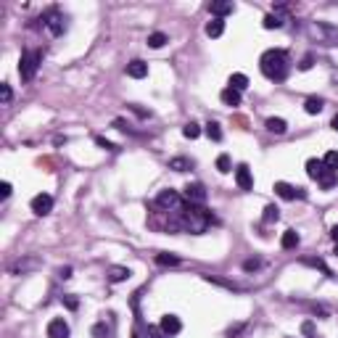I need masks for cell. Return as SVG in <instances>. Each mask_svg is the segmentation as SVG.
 Wrapping results in <instances>:
<instances>
[{
  "label": "cell",
  "instance_id": "obj_18",
  "mask_svg": "<svg viewBox=\"0 0 338 338\" xmlns=\"http://www.w3.org/2000/svg\"><path fill=\"white\" fill-rule=\"evenodd\" d=\"M267 129L275 135H283L285 129H288V125H285V119H280V116H270L267 119Z\"/></svg>",
  "mask_w": 338,
  "mask_h": 338
},
{
  "label": "cell",
  "instance_id": "obj_26",
  "mask_svg": "<svg viewBox=\"0 0 338 338\" xmlns=\"http://www.w3.org/2000/svg\"><path fill=\"white\" fill-rule=\"evenodd\" d=\"M161 45H167L164 32H153V35H148V48H161Z\"/></svg>",
  "mask_w": 338,
  "mask_h": 338
},
{
  "label": "cell",
  "instance_id": "obj_9",
  "mask_svg": "<svg viewBox=\"0 0 338 338\" xmlns=\"http://www.w3.org/2000/svg\"><path fill=\"white\" fill-rule=\"evenodd\" d=\"M275 193L283 201H294V198H304V196H307L301 188H294V185H288V183H275Z\"/></svg>",
  "mask_w": 338,
  "mask_h": 338
},
{
  "label": "cell",
  "instance_id": "obj_33",
  "mask_svg": "<svg viewBox=\"0 0 338 338\" xmlns=\"http://www.w3.org/2000/svg\"><path fill=\"white\" fill-rule=\"evenodd\" d=\"M304 264H312V267H317V270H322V272H325V275H330V270H328V267H325V262H322V259H304Z\"/></svg>",
  "mask_w": 338,
  "mask_h": 338
},
{
  "label": "cell",
  "instance_id": "obj_20",
  "mask_svg": "<svg viewBox=\"0 0 338 338\" xmlns=\"http://www.w3.org/2000/svg\"><path fill=\"white\" fill-rule=\"evenodd\" d=\"M225 32V19H211L209 24H206V35L209 37H219Z\"/></svg>",
  "mask_w": 338,
  "mask_h": 338
},
{
  "label": "cell",
  "instance_id": "obj_29",
  "mask_svg": "<svg viewBox=\"0 0 338 338\" xmlns=\"http://www.w3.org/2000/svg\"><path fill=\"white\" fill-rule=\"evenodd\" d=\"M206 135H209V138H211L214 143H219V140H222V129H219L217 122H209V125H206Z\"/></svg>",
  "mask_w": 338,
  "mask_h": 338
},
{
  "label": "cell",
  "instance_id": "obj_5",
  "mask_svg": "<svg viewBox=\"0 0 338 338\" xmlns=\"http://www.w3.org/2000/svg\"><path fill=\"white\" fill-rule=\"evenodd\" d=\"M42 24L48 27V32L53 37H58V35H63V32H66V16H63L58 8H50L48 14L42 16Z\"/></svg>",
  "mask_w": 338,
  "mask_h": 338
},
{
  "label": "cell",
  "instance_id": "obj_30",
  "mask_svg": "<svg viewBox=\"0 0 338 338\" xmlns=\"http://www.w3.org/2000/svg\"><path fill=\"white\" fill-rule=\"evenodd\" d=\"M156 262H159V264H164V267H167V264H180V256H174V254H164V251H161V254H156Z\"/></svg>",
  "mask_w": 338,
  "mask_h": 338
},
{
  "label": "cell",
  "instance_id": "obj_36",
  "mask_svg": "<svg viewBox=\"0 0 338 338\" xmlns=\"http://www.w3.org/2000/svg\"><path fill=\"white\" fill-rule=\"evenodd\" d=\"M259 264H262L259 259H246V262H243V270H246V272H251V270H256Z\"/></svg>",
  "mask_w": 338,
  "mask_h": 338
},
{
  "label": "cell",
  "instance_id": "obj_43",
  "mask_svg": "<svg viewBox=\"0 0 338 338\" xmlns=\"http://www.w3.org/2000/svg\"><path fill=\"white\" fill-rule=\"evenodd\" d=\"M61 277H63V280H66V277H71V267H63V270H61Z\"/></svg>",
  "mask_w": 338,
  "mask_h": 338
},
{
  "label": "cell",
  "instance_id": "obj_17",
  "mask_svg": "<svg viewBox=\"0 0 338 338\" xmlns=\"http://www.w3.org/2000/svg\"><path fill=\"white\" fill-rule=\"evenodd\" d=\"M129 275H132V272H129L127 267H108V280L111 283H125Z\"/></svg>",
  "mask_w": 338,
  "mask_h": 338
},
{
  "label": "cell",
  "instance_id": "obj_40",
  "mask_svg": "<svg viewBox=\"0 0 338 338\" xmlns=\"http://www.w3.org/2000/svg\"><path fill=\"white\" fill-rule=\"evenodd\" d=\"M301 330H304V333H307V336L317 338V336H315V325H312V322H304V325H301Z\"/></svg>",
  "mask_w": 338,
  "mask_h": 338
},
{
  "label": "cell",
  "instance_id": "obj_42",
  "mask_svg": "<svg viewBox=\"0 0 338 338\" xmlns=\"http://www.w3.org/2000/svg\"><path fill=\"white\" fill-rule=\"evenodd\" d=\"M63 301H66V307H69V309H77V298H74V296H66Z\"/></svg>",
  "mask_w": 338,
  "mask_h": 338
},
{
  "label": "cell",
  "instance_id": "obj_21",
  "mask_svg": "<svg viewBox=\"0 0 338 338\" xmlns=\"http://www.w3.org/2000/svg\"><path fill=\"white\" fill-rule=\"evenodd\" d=\"M227 87H232V90H238V93H240V90L249 87V77L240 74V71H235V74L230 77V84H227Z\"/></svg>",
  "mask_w": 338,
  "mask_h": 338
},
{
  "label": "cell",
  "instance_id": "obj_31",
  "mask_svg": "<svg viewBox=\"0 0 338 338\" xmlns=\"http://www.w3.org/2000/svg\"><path fill=\"white\" fill-rule=\"evenodd\" d=\"M217 169H219L222 174H227V172L232 169V164H230V156H227V153H219V156H217Z\"/></svg>",
  "mask_w": 338,
  "mask_h": 338
},
{
  "label": "cell",
  "instance_id": "obj_6",
  "mask_svg": "<svg viewBox=\"0 0 338 338\" xmlns=\"http://www.w3.org/2000/svg\"><path fill=\"white\" fill-rule=\"evenodd\" d=\"M156 204H159L161 209L174 211V209H180V206H183V198H180V193H174V190H161L159 198H156Z\"/></svg>",
  "mask_w": 338,
  "mask_h": 338
},
{
  "label": "cell",
  "instance_id": "obj_22",
  "mask_svg": "<svg viewBox=\"0 0 338 338\" xmlns=\"http://www.w3.org/2000/svg\"><path fill=\"white\" fill-rule=\"evenodd\" d=\"M280 246L283 249H296L298 246V232L296 230H285L283 238H280Z\"/></svg>",
  "mask_w": 338,
  "mask_h": 338
},
{
  "label": "cell",
  "instance_id": "obj_44",
  "mask_svg": "<svg viewBox=\"0 0 338 338\" xmlns=\"http://www.w3.org/2000/svg\"><path fill=\"white\" fill-rule=\"evenodd\" d=\"M330 238H333V240H336V243H338V225L333 227V230H330Z\"/></svg>",
  "mask_w": 338,
  "mask_h": 338
},
{
  "label": "cell",
  "instance_id": "obj_8",
  "mask_svg": "<svg viewBox=\"0 0 338 338\" xmlns=\"http://www.w3.org/2000/svg\"><path fill=\"white\" fill-rule=\"evenodd\" d=\"M159 328H161V333H164L167 338H172V336H177L180 330H183V322H180V317H174V315H164L161 322H159Z\"/></svg>",
  "mask_w": 338,
  "mask_h": 338
},
{
  "label": "cell",
  "instance_id": "obj_2",
  "mask_svg": "<svg viewBox=\"0 0 338 338\" xmlns=\"http://www.w3.org/2000/svg\"><path fill=\"white\" fill-rule=\"evenodd\" d=\"M259 69H262V74L267 80H275V82L285 80V74H288V53L277 48L264 50L262 58H259Z\"/></svg>",
  "mask_w": 338,
  "mask_h": 338
},
{
  "label": "cell",
  "instance_id": "obj_45",
  "mask_svg": "<svg viewBox=\"0 0 338 338\" xmlns=\"http://www.w3.org/2000/svg\"><path fill=\"white\" fill-rule=\"evenodd\" d=\"M330 127H333V129H336V132H338V114L333 116V125H330Z\"/></svg>",
  "mask_w": 338,
  "mask_h": 338
},
{
  "label": "cell",
  "instance_id": "obj_35",
  "mask_svg": "<svg viewBox=\"0 0 338 338\" xmlns=\"http://www.w3.org/2000/svg\"><path fill=\"white\" fill-rule=\"evenodd\" d=\"M0 95H3V103L8 106V103H11V95H14V93H11L8 84H0Z\"/></svg>",
  "mask_w": 338,
  "mask_h": 338
},
{
  "label": "cell",
  "instance_id": "obj_7",
  "mask_svg": "<svg viewBox=\"0 0 338 338\" xmlns=\"http://www.w3.org/2000/svg\"><path fill=\"white\" fill-rule=\"evenodd\" d=\"M32 211L37 214V217H45V214H50V209H53V196H48V193H40V196L32 198Z\"/></svg>",
  "mask_w": 338,
  "mask_h": 338
},
{
  "label": "cell",
  "instance_id": "obj_32",
  "mask_svg": "<svg viewBox=\"0 0 338 338\" xmlns=\"http://www.w3.org/2000/svg\"><path fill=\"white\" fill-rule=\"evenodd\" d=\"M322 164L328 169H336V172H338V151H328V153H325Z\"/></svg>",
  "mask_w": 338,
  "mask_h": 338
},
{
  "label": "cell",
  "instance_id": "obj_39",
  "mask_svg": "<svg viewBox=\"0 0 338 338\" xmlns=\"http://www.w3.org/2000/svg\"><path fill=\"white\" fill-rule=\"evenodd\" d=\"M11 196V183H3L0 185V198H8Z\"/></svg>",
  "mask_w": 338,
  "mask_h": 338
},
{
  "label": "cell",
  "instance_id": "obj_3",
  "mask_svg": "<svg viewBox=\"0 0 338 338\" xmlns=\"http://www.w3.org/2000/svg\"><path fill=\"white\" fill-rule=\"evenodd\" d=\"M40 61H42L40 50H24L21 53V58H19V74H21L24 82L35 80L37 69H40Z\"/></svg>",
  "mask_w": 338,
  "mask_h": 338
},
{
  "label": "cell",
  "instance_id": "obj_4",
  "mask_svg": "<svg viewBox=\"0 0 338 338\" xmlns=\"http://www.w3.org/2000/svg\"><path fill=\"white\" fill-rule=\"evenodd\" d=\"M309 37H315L322 45H338V27L325 21H312L309 24Z\"/></svg>",
  "mask_w": 338,
  "mask_h": 338
},
{
  "label": "cell",
  "instance_id": "obj_10",
  "mask_svg": "<svg viewBox=\"0 0 338 338\" xmlns=\"http://www.w3.org/2000/svg\"><path fill=\"white\" fill-rule=\"evenodd\" d=\"M185 201H190V204H204L206 201V190L201 183H188L185 185Z\"/></svg>",
  "mask_w": 338,
  "mask_h": 338
},
{
  "label": "cell",
  "instance_id": "obj_12",
  "mask_svg": "<svg viewBox=\"0 0 338 338\" xmlns=\"http://www.w3.org/2000/svg\"><path fill=\"white\" fill-rule=\"evenodd\" d=\"M235 183H238V188H240V190H251V188H254L251 169L246 167V164H240V167L235 169Z\"/></svg>",
  "mask_w": 338,
  "mask_h": 338
},
{
  "label": "cell",
  "instance_id": "obj_16",
  "mask_svg": "<svg viewBox=\"0 0 338 338\" xmlns=\"http://www.w3.org/2000/svg\"><path fill=\"white\" fill-rule=\"evenodd\" d=\"M219 98H222L225 106H240V93L232 87H225L222 93H219Z\"/></svg>",
  "mask_w": 338,
  "mask_h": 338
},
{
  "label": "cell",
  "instance_id": "obj_19",
  "mask_svg": "<svg viewBox=\"0 0 338 338\" xmlns=\"http://www.w3.org/2000/svg\"><path fill=\"white\" fill-rule=\"evenodd\" d=\"M322 169H325V164H322L320 159H309V161H307V174H309L312 180H320Z\"/></svg>",
  "mask_w": 338,
  "mask_h": 338
},
{
  "label": "cell",
  "instance_id": "obj_27",
  "mask_svg": "<svg viewBox=\"0 0 338 338\" xmlns=\"http://www.w3.org/2000/svg\"><path fill=\"white\" fill-rule=\"evenodd\" d=\"M283 27V19L277 14H267L264 16V29H280Z\"/></svg>",
  "mask_w": 338,
  "mask_h": 338
},
{
  "label": "cell",
  "instance_id": "obj_23",
  "mask_svg": "<svg viewBox=\"0 0 338 338\" xmlns=\"http://www.w3.org/2000/svg\"><path fill=\"white\" fill-rule=\"evenodd\" d=\"M190 167H193V161L185 159V156H177V159L169 161V169H174V172H185V169H190Z\"/></svg>",
  "mask_w": 338,
  "mask_h": 338
},
{
  "label": "cell",
  "instance_id": "obj_1",
  "mask_svg": "<svg viewBox=\"0 0 338 338\" xmlns=\"http://www.w3.org/2000/svg\"><path fill=\"white\" fill-rule=\"evenodd\" d=\"M211 225V211L204 209L201 204H190L183 201L180 209H174V219H172V230H185L193 235H204Z\"/></svg>",
  "mask_w": 338,
  "mask_h": 338
},
{
  "label": "cell",
  "instance_id": "obj_37",
  "mask_svg": "<svg viewBox=\"0 0 338 338\" xmlns=\"http://www.w3.org/2000/svg\"><path fill=\"white\" fill-rule=\"evenodd\" d=\"M312 63H315V58H312V56H304V58H301V63H298V69L307 71V69H312Z\"/></svg>",
  "mask_w": 338,
  "mask_h": 338
},
{
  "label": "cell",
  "instance_id": "obj_15",
  "mask_svg": "<svg viewBox=\"0 0 338 338\" xmlns=\"http://www.w3.org/2000/svg\"><path fill=\"white\" fill-rule=\"evenodd\" d=\"M317 183H320L322 190H330V188H336V183H338V172H336V169H328V167H325Z\"/></svg>",
  "mask_w": 338,
  "mask_h": 338
},
{
  "label": "cell",
  "instance_id": "obj_25",
  "mask_svg": "<svg viewBox=\"0 0 338 338\" xmlns=\"http://www.w3.org/2000/svg\"><path fill=\"white\" fill-rule=\"evenodd\" d=\"M277 217H280V209H277L275 204H270V206H264V214H262V219L264 222H277Z\"/></svg>",
  "mask_w": 338,
  "mask_h": 338
},
{
  "label": "cell",
  "instance_id": "obj_34",
  "mask_svg": "<svg viewBox=\"0 0 338 338\" xmlns=\"http://www.w3.org/2000/svg\"><path fill=\"white\" fill-rule=\"evenodd\" d=\"M95 143H98L101 148H106V151H116V148H119V146H114V143L106 140V138H95Z\"/></svg>",
  "mask_w": 338,
  "mask_h": 338
},
{
  "label": "cell",
  "instance_id": "obj_41",
  "mask_svg": "<svg viewBox=\"0 0 338 338\" xmlns=\"http://www.w3.org/2000/svg\"><path fill=\"white\" fill-rule=\"evenodd\" d=\"M148 338H164V333H161V328H148Z\"/></svg>",
  "mask_w": 338,
  "mask_h": 338
},
{
  "label": "cell",
  "instance_id": "obj_14",
  "mask_svg": "<svg viewBox=\"0 0 338 338\" xmlns=\"http://www.w3.org/2000/svg\"><path fill=\"white\" fill-rule=\"evenodd\" d=\"M232 11H235V5H232L230 0H217V3H211V16L214 19H225V16H230Z\"/></svg>",
  "mask_w": 338,
  "mask_h": 338
},
{
  "label": "cell",
  "instance_id": "obj_28",
  "mask_svg": "<svg viewBox=\"0 0 338 338\" xmlns=\"http://www.w3.org/2000/svg\"><path fill=\"white\" fill-rule=\"evenodd\" d=\"M183 135H185L188 140H196L198 135H201V127L196 125V122H188V125L183 127Z\"/></svg>",
  "mask_w": 338,
  "mask_h": 338
},
{
  "label": "cell",
  "instance_id": "obj_38",
  "mask_svg": "<svg viewBox=\"0 0 338 338\" xmlns=\"http://www.w3.org/2000/svg\"><path fill=\"white\" fill-rule=\"evenodd\" d=\"M106 333H108V330H106V325H103V322L93 328V336H95V338H106Z\"/></svg>",
  "mask_w": 338,
  "mask_h": 338
},
{
  "label": "cell",
  "instance_id": "obj_24",
  "mask_svg": "<svg viewBox=\"0 0 338 338\" xmlns=\"http://www.w3.org/2000/svg\"><path fill=\"white\" fill-rule=\"evenodd\" d=\"M322 106H325L322 98H307V103H304V111H307V114H320Z\"/></svg>",
  "mask_w": 338,
  "mask_h": 338
},
{
  "label": "cell",
  "instance_id": "obj_11",
  "mask_svg": "<svg viewBox=\"0 0 338 338\" xmlns=\"http://www.w3.org/2000/svg\"><path fill=\"white\" fill-rule=\"evenodd\" d=\"M48 338H69V325L63 317H56L48 322Z\"/></svg>",
  "mask_w": 338,
  "mask_h": 338
},
{
  "label": "cell",
  "instance_id": "obj_13",
  "mask_svg": "<svg viewBox=\"0 0 338 338\" xmlns=\"http://www.w3.org/2000/svg\"><path fill=\"white\" fill-rule=\"evenodd\" d=\"M127 77H132V80H143V77H148V63L146 61H129L127 63Z\"/></svg>",
  "mask_w": 338,
  "mask_h": 338
},
{
  "label": "cell",
  "instance_id": "obj_46",
  "mask_svg": "<svg viewBox=\"0 0 338 338\" xmlns=\"http://www.w3.org/2000/svg\"><path fill=\"white\" fill-rule=\"evenodd\" d=\"M336 256H338V249H336Z\"/></svg>",
  "mask_w": 338,
  "mask_h": 338
}]
</instances>
